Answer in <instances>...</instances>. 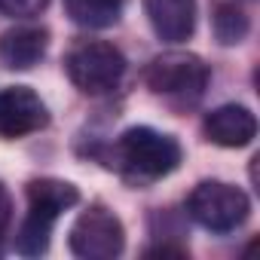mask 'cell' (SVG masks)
<instances>
[{"mask_svg": "<svg viewBox=\"0 0 260 260\" xmlns=\"http://www.w3.org/2000/svg\"><path fill=\"white\" fill-rule=\"evenodd\" d=\"M46 122H49L46 104L28 86H10L0 92V138L4 141L40 132Z\"/></svg>", "mask_w": 260, "mask_h": 260, "instance_id": "cell-7", "label": "cell"}, {"mask_svg": "<svg viewBox=\"0 0 260 260\" xmlns=\"http://www.w3.org/2000/svg\"><path fill=\"white\" fill-rule=\"evenodd\" d=\"M80 202V193L68 181L55 178H40L28 184V217L22 220L16 233V251L25 257H37L49 248L52 223L58 220L61 211L74 208Z\"/></svg>", "mask_w": 260, "mask_h": 260, "instance_id": "cell-2", "label": "cell"}, {"mask_svg": "<svg viewBox=\"0 0 260 260\" xmlns=\"http://www.w3.org/2000/svg\"><path fill=\"white\" fill-rule=\"evenodd\" d=\"M202 132L217 147H245L257 135V119L242 104H223L205 116Z\"/></svg>", "mask_w": 260, "mask_h": 260, "instance_id": "cell-8", "label": "cell"}, {"mask_svg": "<svg viewBox=\"0 0 260 260\" xmlns=\"http://www.w3.org/2000/svg\"><path fill=\"white\" fill-rule=\"evenodd\" d=\"M248 16L242 7L236 4H217L214 10V37L223 43V46H236L248 37Z\"/></svg>", "mask_w": 260, "mask_h": 260, "instance_id": "cell-12", "label": "cell"}, {"mask_svg": "<svg viewBox=\"0 0 260 260\" xmlns=\"http://www.w3.org/2000/svg\"><path fill=\"white\" fill-rule=\"evenodd\" d=\"M187 211L190 217L211 230V233H230L236 226H242L248 220V211H251V202L248 196L233 187V184H223V181H202L190 199H187Z\"/></svg>", "mask_w": 260, "mask_h": 260, "instance_id": "cell-5", "label": "cell"}, {"mask_svg": "<svg viewBox=\"0 0 260 260\" xmlns=\"http://www.w3.org/2000/svg\"><path fill=\"white\" fill-rule=\"evenodd\" d=\"M68 245L83 260H113V257L122 254L125 230H122V223H119L116 214H110L107 208L95 205V208L83 211L74 220Z\"/></svg>", "mask_w": 260, "mask_h": 260, "instance_id": "cell-6", "label": "cell"}, {"mask_svg": "<svg viewBox=\"0 0 260 260\" xmlns=\"http://www.w3.org/2000/svg\"><path fill=\"white\" fill-rule=\"evenodd\" d=\"M68 16L80 25V28H110L119 22L122 16V0H64Z\"/></svg>", "mask_w": 260, "mask_h": 260, "instance_id": "cell-11", "label": "cell"}, {"mask_svg": "<svg viewBox=\"0 0 260 260\" xmlns=\"http://www.w3.org/2000/svg\"><path fill=\"white\" fill-rule=\"evenodd\" d=\"M49 0H0V10L16 19H34L46 10Z\"/></svg>", "mask_w": 260, "mask_h": 260, "instance_id": "cell-13", "label": "cell"}, {"mask_svg": "<svg viewBox=\"0 0 260 260\" xmlns=\"http://www.w3.org/2000/svg\"><path fill=\"white\" fill-rule=\"evenodd\" d=\"M64 71H68L71 83L80 92H86V95H104V92H110V89L119 86V80L125 74V58H122V52L113 43L80 40L64 55Z\"/></svg>", "mask_w": 260, "mask_h": 260, "instance_id": "cell-3", "label": "cell"}, {"mask_svg": "<svg viewBox=\"0 0 260 260\" xmlns=\"http://www.w3.org/2000/svg\"><path fill=\"white\" fill-rule=\"evenodd\" d=\"M144 13L159 40L184 43L196 28V0H144Z\"/></svg>", "mask_w": 260, "mask_h": 260, "instance_id": "cell-9", "label": "cell"}, {"mask_svg": "<svg viewBox=\"0 0 260 260\" xmlns=\"http://www.w3.org/2000/svg\"><path fill=\"white\" fill-rule=\"evenodd\" d=\"M49 46L46 28H13L0 34V68L7 71H31Z\"/></svg>", "mask_w": 260, "mask_h": 260, "instance_id": "cell-10", "label": "cell"}, {"mask_svg": "<svg viewBox=\"0 0 260 260\" xmlns=\"http://www.w3.org/2000/svg\"><path fill=\"white\" fill-rule=\"evenodd\" d=\"M113 162L132 181H159L181 166V144L172 135L138 125L119 135L113 147Z\"/></svg>", "mask_w": 260, "mask_h": 260, "instance_id": "cell-1", "label": "cell"}, {"mask_svg": "<svg viewBox=\"0 0 260 260\" xmlns=\"http://www.w3.org/2000/svg\"><path fill=\"white\" fill-rule=\"evenodd\" d=\"M208 77V64L193 52H162L144 71V83L150 86V92L178 101L202 98Z\"/></svg>", "mask_w": 260, "mask_h": 260, "instance_id": "cell-4", "label": "cell"}, {"mask_svg": "<svg viewBox=\"0 0 260 260\" xmlns=\"http://www.w3.org/2000/svg\"><path fill=\"white\" fill-rule=\"evenodd\" d=\"M10 217H13V202H10V193H7V187L0 184V236L7 233V226H10Z\"/></svg>", "mask_w": 260, "mask_h": 260, "instance_id": "cell-14", "label": "cell"}]
</instances>
